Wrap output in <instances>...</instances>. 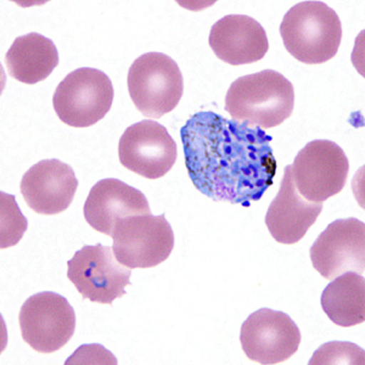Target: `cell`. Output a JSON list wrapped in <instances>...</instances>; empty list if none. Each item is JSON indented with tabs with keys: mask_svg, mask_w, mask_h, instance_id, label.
Returning <instances> with one entry per match:
<instances>
[{
	"mask_svg": "<svg viewBox=\"0 0 365 365\" xmlns=\"http://www.w3.org/2000/svg\"><path fill=\"white\" fill-rule=\"evenodd\" d=\"M349 172L344 150L330 140L308 143L291 166L295 187L312 202H324L344 190Z\"/></svg>",
	"mask_w": 365,
	"mask_h": 365,
	"instance_id": "52a82bcc",
	"label": "cell"
},
{
	"mask_svg": "<svg viewBox=\"0 0 365 365\" xmlns=\"http://www.w3.org/2000/svg\"><path fill=\"white\" fill-rule=\"evenodd\" d=\"M295 89L280 72L264 70L232 82L225 96V111L232 120L270 129L290 118Z\"/></svg>",
	"mask_w": 365,
	"mask_h": 365,
	"instance_id": "7a4b0ae2",
	"label": "cell"
},
{
	"mask_svg": "<svg viewBox=\"0 0 365 365\" xmlns=\"http://www.w3.org/2000/svg\"><path fill=\"white\" fill-rule=\"evenodd\" d=\"M58 63L60 58L54 42L34 32L17 37L5 55L9 75L26 84L46 81Z\"/></svg>",
	"mask_w": 365,
	"mask_h": 365,
	"instance_id": "e0dca14e",
	"label": "cell"
},
{
	"mask_svg": "<svg viewBox=\"0 0 365 365\" xmlns=\"http://www.w3.org/2000/svg\"><path fill=\"white\" fill-rule=\"evenodd\" d=\"M241 346L247 358L259 364H279L299 351L301 332L290 316L262 308L241 327Z\"/></svg>",
	"mask_w": 365,
	"mask_h": 365,
	"instance_id": "8fae6325",
	"label": "cell"
},
{
	"mask_svg": "<svg viewBox=\"0 0 365 365\" xmlns=\"http://www.w3.org/2000/svg\"><path fill=\"white\" fill-rule=\"evenodd\" d=\"M1 249L16 245L27 229V220L16 205L15 196L1 191Z\"/></svg>",
	"mask_w": 365,
	"mask_h": 365,
	"instance_id": "d6986e66",
	"label": "cell"
},
{
	"mask_svg": "<svg viewBox=\"0 0 365 365\" xmlns=\"http://www.w3.org/2000/svg\"><path fill=\"white\" fill-rule=\"evenodd\" d=\"M113 239L117 261L129 269L158 266L175 247V232L165 215L123 218L115 227Z\"/></svg>",
	"mask_w": 365,
	"mask_h": 365,
	"instance_id": "8992f818",
	"label": "cell"
},
{
	"mask_svg": "<svg viewBox=\"0 0 365 365\" xmlns=\"http://www.w3.org/2000/svg\"><path fill=\"white\" fill-rule=\"evenodd\" d=\"M208 43L217 58L240 66L257 63L269 49L266 29L246 15H228L212 26Z\"/></svg>",
	"mask_w": 365,
	"mask_h": 365,
	"instance_id": "9a60e30c",
	"label": "cell"
},
{
	"mask_svg": "<svg viewBox=\"0 0 365 365\" xmlns=\"http://www.w3.org/2000/svg\"><path fill=\"white\" fill-rule=\"evenodd\" d=\"M19 323L26 344L39 353H54L73 336L76 314L63 296L46 291L22 304Z\"/></svg>",
	"mask_w": 365,
	"mask_h": 365,
	"instance_id": "9c48e42d",
	"label": "cell"
},
{
	"mask_svg": "<svg viewBox=\"0 0 365 365\" xmlns=\"http://www.w3.org/2000/svg\"><path fill=\"white\" fill-rule=\"evenodd\" d=\"M322 211L323 202H312L297 192L291 166H287L278 195L267 212V228L274 240L284 245H294L316 223Z\"/></svg>",
	"mask_w": 365,
	"mask_h": 365,
	"instance_id": "2e32d148",
	"label": "cell"
},
{
	"mask_svg": "<svg viewBox=\"0 0 365 365\" xmlns=\"http://www.w3.org/2000/svg\"><path fill=\"white\" fill-rule=\"evenodd\" d=\"M113 82L103 71L82 67L58 84L53 105L58 118L70 127L87 128L103 120L113 106Z\"/></svg>",
	"mask_w": 365,
	"mask_h": 365,
	"instance_id": "5b68a950",
	"label": "cell"
},
{
	"mask_svg": "<svg viewBox=\"0 0 365 365\" xmlns=\"http://www.w3.org/2000/svg\"><path fill=\"white\" fill-rule=\"evenodd\" d=\"M322 308L329 319L342 328H349L365 320V280L356 272L339 275L325 287Z\"/></svg>",
	"mask_w": 365,
	"mask_h": 365,
	"instance_id": "ac0fdd59",
	"label": "cell"
},
{
	"mask_svg": "<svg viewBox=\"0 0 365 365\" xmlns=\"http://www.w3.org/2000/svg\"><path fill=\"white\" fill-rule=\"evenodd\" d=\"M113 247L96 244L83 246L67 262V278L83 299L111 304L125 295L132 270L117 261Z\"/></svg>",
	"mask_w": 365,
	"mask_h": 365,
	"instance_id": "ba28073f",
	"label": "cell"
},
{
	"mask_svg": "<svg viewBox=\"0 0 365 365\" xmlns=\"http://www.w3.org/2000/svg\"><path fill=\"white\" fill-rule=\"evenodd\" d=\"M118 156L127 170L146 179H158L175 166L178 149L163 125L154 120H144L122 134Z\"/></svg>",
	"mask_w": 365,
	"mask_h": 365,
	"instance_id": "30bf717a",
	"label": "cell"
},
{
	"mask_svg": "<svg viewBox=\"0 0 365 365\" xmlns=\"http://www.w3.org/2000/svg\"><path fill=\"white\" fill-rule=\"evenodd\" d=\"M78 180L72 167L51 158L38 162L22 177L21 194L34 212L54 216L66 211L73 201Z\"/></svg>",
	"mask_w": 365,
	"mask_h": 365,
	"instance_id": "4fadbf2b",
	"label": "cell"
},
{
	"mask_svg": "<svg viewBox=\"0 0 365 365\" xmlns=\"http://www.w3.org/2000/svg\"><path fill=\"white\" fill-rule=\"evenodd\" d=\"M280 36L287 51L299 63L319 65L337 54L342 25L336 11L323 1H302L282 19Z\"/></svg>",
	"mask_w": 365,
	"mask_h": 365,
	"instance_id": "3957f363",
	"label": "cell"
},
{
	"mask_svg": "<svg viewBox=\"0 0 365 365\" xmlns=\"http://www.w3.org/2000/svg\"><path fill=\"white\" fill-rule=\"evenodd\" d=\"M129 96L144 116L158 120L182 99L184 81L178 63L162 53L141 55L129 67Z\"/></svg>",
	"mask_w": 365,
	"mask_h": 365,
	"instance_id": "277c9868",
	"label": "cell"
},
{
	"mask_svg": "<svg viewBox=\"0 0 365 365\" xmlns=\"http://www.w3.org/2000/svg\"><path fill=\"white\" fill-rule=\"evenodd\" d=\"M312 264L325 279L347 272L364 274L365 225L357 218L328 225L311 247Z\"/></svg>",
	"mask_w": 365,
	"mask_h": 365,
	"instance_id": "7c38bea8",
	"label": "cell"
},
{
	"mask_svg": "<svg viewBox=\"0 0 365 365\" xmlns=\"http://www.w3.org/2000/svg\"><path fill=\"white\" fill-rule=\"evenodd\" d=\"M180 138L191 182L210 199L249 207L273 184V138L263 129L202 111L182 125Z\"/></svg>",
	"mask_w": 365,
	"mask_h": 365,
	"instance_id": "6da1fadb",
	"label": "cell"
},
{
	"mask_svg": "<svg viewBox=\"0 0 365 365\" xmlns=\"http://www.w3.org/2000/svg\"><path fill=\"white\" fill-rule=\"evenodd\" d=\"M364 349L351 342H329L317 349L309 364H365Z\"/></svg>",
	"mask_w": 365,
	"mask_h": 365,
	"instance_id": "ffe728a7",
	"label": "cell"
},
{
	"mask_svg": "<svg viewBox=\"0 0 365 365\" xmlns=\"http://www.w3.org/2000/svg\"><path fill=\"white\" fill-rule=\"evenodd\" d=\"M84 218L96 232L113 237L123 218L149 215V201L135 187L115 178L103 179L91 187L84 204Z\"/></svg>",
	"mask_w": 365,
	"mask_h": 365,
	"instance_id": "5bb4252c",
	"label": "cell"
}]
</instances>
